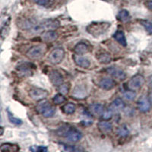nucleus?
Returning <instances> with one entry per match:
<instances>
[{
    "label": "nucleus",
    "instance_id": "20",
    "mask_svg": "<svg viewBox=\"0 0 152 152\" xmlns=\"http://www.w3.org/2000/svg\"><path fill=\"white\" fill-rule=\"evenodd\" d=\"M73 50H74L75 53L78 54V55H85L90 51L91 49L87 43L80 42L75 46Z\"/></svg>",
    "mask_w": 152,
    "mask_h": 152
},
{
    "label": "nucleus",
    "instance_id": "40",
    "mask_svg": "<svg viewBox=\"0 0 152 152\" xmlns=\"http://www.w3.org/2000/svg\"><path fill=\"white\" fill-rule=\"evenodd\" d=\"M149 100H150V101H151V105H152V91H151V93H150V94H149Z\"/></svg>",
    "mask_w": 152,
    "mask_h": 152
},
{
    "label": "nucleus",
    "instance_id": "1",
    "mask_svg": "<svg viewBox=\"0 0 152 152\" xmlns=\"http://www.w3.org/2000/svg\"><path fill=\"white\" fill-rule=\"evenodd\" d=\"M60 26V22L56 19H45L37 24L31 30V34L43 33L46 31H55Z\"/></svg>",
    "mask_w": 152,
    "mask_h": 152
},
{
    "label": "nucleus",
    "instance_id": "14",
    "mask_svg": "<svg viewBox=\"0 0 152 152\" xmlns=\"http://www.w3.org/2000/svg\"><path fill=\"white\" fill-rule=\"evenodd\" d=\"M72 58L75 63L79 67L83 68V69H88V67H90V60L86 57L83 56L82 55H78V54L75 53L73 55Z\"/></svg>",
    "mask_w": 152,
    "mask_h": 152
},
{
    "label": "nucleus",
    "instance_id": "3",
    "mask_svg": "<svg viewBox=\"0 0 152 152\" xmlns=\"http://www.w3.org/2000/svg\"><path fill=\"white\" fill-rule=\"evenodd\" d=\"M36 111L38 113L41 114L43 117L51 118L55 115L56 108L45 99L39 101L36 106Z\"/></svg>",
    "mask_w": 152,
    "mask_h": 152
},
{
    "label": "nucleus",
    "instance_id": "37",
    "mask_svg": "<svg viewBox=\"0 0 152 152\" xmlns=\"http://www.w3.org/2000/svg\"><path fill=\"white\" fill-rule=\"evenodd\" d=\"M81 123L84 126H91V125H92L93 122H92V120H90V119H85V120L81 121Z\"/></svg>",
    "mask_w": 152,
    "mask_h": 152
},
{
    "label": "nucleus",
    "instance_id": "19",
    "mask_svg": "<svg viewBox=\"0 0 152 152\" xmlns=\"http://www.w3.org/2000/svg\"><path fill=\"white\" fill-rule=\"evenodd\" d=\"M99 130L103 134H110L113 131V124L109 120H104L99 122L97 124Z\"/></svg>",
    "mask_w": 152,
    "mask_h": 152
},
{
    "label": "nucleus",
    "instance_id": "12",
    "mask_svg": "<svg viewBox=\"0 0 152 152\" xmlns=\"http://www.w3.org/2000/svg\"><path fill=\"white\" fill-rule=\"evenodd\" d=\"M115 86H116V82H115L114 79H113L112 78H110V77L101 78L98 82L99 88L105 91L112 90L113 88H115Z\"/></svg>",
    "mask_w": 152,
    "mask_h": 152
},
{
    "label": "nucleus",
    "instance_id": "28",
    "mask_svg": "<svg viewBox=\"0 0 152 152\" xmlns=\"http://www.w3.org/2000/svg\"><path fill=\"white\" fill-rule=\"evenodd\" d=\"M137 96V94L135 91L132 90H126L125 91H123V97H124L126 100H129V101H132V100H134L135 99Z\"/></svg>",
    "mask_w": 152,
    "mask_h": 152
},
{
    "label": "nucleus",
    "instance_id": "13",
    "mask_svg": "<svg viewBox=\"0 0 152 152\" xmlns=\"http://www.w3.org/2000/svg\"><path fill=\"white\" fill-rule=\"evenodd\" d=\"M33 64L31 63H24V64H21V66H19L17 68L18 69V74L20 77L22 78H27V77H30L33 75V71H32V68L31 66Z\"/></svg>",
    "mask_w": 152,
    "mask_h": 152
},
{
    "label": "nucleus",
    "instance_id": "26",
    "mask_svg": "<svg viewBox=\"0 0 152 152\" xmlns=\"http://www.w3.org/2000/svg\"><path fill=\"white\" fill-rule=\"evenodd\" d=\"M62 110L66 115H72L75 112L76 107L72 103H68L62 107Z\"/></svg>",
    "mask_w": 152,
    "mask_h": 152
},
{
    "label": "nucleus",
    "instance_id": "15",
    "mask_svg": "<svg viewBox=\"0 0 152 152\" xmlns=\"http://www.w3.org/2000/svg\"><path fill=\"white\" fill-rule=\"evenodd\" d=\"M125 107H126V104L123 99L116 98L111 103L108 109L110 110L113 113H118L123 110H124Z\"/></svg>",
    "mask_w": 152,
    "mask_h": 152
},
{
    "label": "nucleus",
    "instance_id": "39",
    "mask_svg": "<svg viewBox=\"0 0 152 152\" xmlns=\"http://www.w3.org/2000/svg\"><path fill=\"white\" fill-rule=\"evenodd\" d=\"M145 5H146V6L148 7V9H150L151 11H152V0H151V1H148V2L145 3Z\"/></svg>",
    "mask_w": 152,
    "mask_h": 152
},
{
    "label": "nucleus",
    "instance_id": "32",
    "mask_svg": "<svg viewBox=\"0 0 152 152\" xmlns=\"http://www.w3.org/2000/svg\"><path fill=\"white\" fill-rule=\"evenodd\" d=\"M113 115V113L110 110H104V113L101 115V118L104 120H110V119H112Z\"/></svg>",
    "mask_w": 152,
    "mask_h": 152
},
{
    "label": "nucleus",
    "instance_id": "7",
    "mask_svg": "<svg viewBox=\"0 0 152 152\" xmlns=\"http://www.w3.org/2000/svg\"><path fill=\"white\" fill-rule=\"evenodd\" d=\"M28 95L33 100L35 101H40L45 100L49 96V92L45 89L40 88H34L29 91Z\"/></svg>",
    "mask_w": 152,
    "mask_h": 152
},
{
    "label": "nucleus",
    "instance_id": "23",
    "mask_svg": "<svg viewBox=\"0 0 152 152\" xmlns=\"http://www.w3.org/2000/svg\"><path fill=\"white\" fill-rule=\"evenodd\" d=\"M97 59L99 62L102 63V64H108L112 60V57L109 53L101 52L97 54Z\"/></svg>",
    "mask_w": 152,
    "mask_h": 152
},
{
    "label": "nucleus",
    "instance_id": "30",
    "mask_svg": "<svg viewBox=\"0 0 152 152\" xmlns=\"http://www.w3.org/2000/svg\"><path fill=\"white\" fill-rule=\"evenodd\" d=\"M66 101V97H65L64 94H62L59 93L56 94L53 98V102L56 105H59V104H62Z\"/></svg>",
    "mask_w": 152,
    "mask_h": 152
},
{
    "label": "nucleus",
    "instance_id": "29",
    "mask_svg": "<svg viewBox=\"0 0 152 152\" xmlns=\"http://www.w3.org/2000/svg\"><path fill=\"white\" fill-rule=\"evenodd\" d=\"M7 115L8 118H9V120L12 124L15 125V126H21V125H22V120L21 119H18V118L15 117L9 110H7Z\"/></svg>",
    "mask_w": 152,
    "mask_h": 152
},
{
    "label": "nucleus",
    "instance_id": "35",
    "mask_svg": "<svg viewBox=\"0 0 152 152\" xmlns=\"http://www.w3.org/2000/svg\"><path fill=\"white\" fill-rule=\"evenodd\" d=\"M65 150L69 151H81L80 148H77L75 147H72L71 145H63Z\"/></svg>",
    "mask_w": 152,
    "mask_h": 152
},
{
    "label": "nucleus",
    "instance_id": "21",
    "mask_svg": "<svg viewBox=\"0 0 152 152\" xmlns=\"http://www.w3.org/2000/svg\"><path fill=\"white\" fill-rule=\"evenodd\" d=\"M88 110L93 116H101L104 111V107L101 104H92L89 106Z\"/></svg>",
    "mask_w": 152,
    "mask_h": 152
},
{
    "label": "nucleus",
    "instance_id": "9",
    "mask_svg": "<svg viewBox=\"0 0 152 152\" xmlns=\"http://www.w3.org/2000/svg\"><path fill=\"white\" fill-rule=\"evenodd\" d=\"M82 133L79 130L76 129L74 127H70L64 138H66L69 142H78L82 138Z\"/></svg>",
    "mask_w": 152,
    "mask_h": 152
},
{
    "label": "nucleus",
    "instance_id": "27",
    "mask_svg": "<svg viewBox=\"0 0 152 152\" xmlns=\"http://www.w3.org/2000/svg\"><path fill=\"white\" fill-rule=\"evenodd\" d=\"M117 135L120 138H126L129 135V130L126 125H122L117 129Z\"/></svg>",
    "mask_w": 152,
    "mask_h": 152
},
{
    "label": "nucleus",
    "instance_id": "16",
    "mask_svg": "<svg viewBox=\"0 0 152 152\" xmlns=\"http://www.w3.org/2000/svg\"><path fill=\"white\" fill-rule=\"evenodd\" d=\"M87 95H88V91L86 86L83 85H78L75 87L72 91V96L75 98L84 99L87 97Z\"/></svg>",
    "mask_w": 152,
    "mask_h": 152
},
{
    "label": "nucleus",
    "instance_id": "6",
    "mask_svg": "<svg viewBox=\"0 0 152 152\" xmlns=\"http://www.w3.org/2000/svg\"><path fill=\"white\" fill-rule=\"evenodd\" d=\"M65 50L64 49L58 47L53 50L49 54L48 61L53 65H58L62 62L65 57Z\"/></svg>",
    "mask_w": 152,
    "mask_h": 152
},
{
    "label": "nucleus",
    "instance_id": "5",
    "mask_svg": "<svg viewBox=\"0 0 152 152\" xmlns=\"http://www.w3.org/2000/svg\"><path fill=\"white\" fill-rule=\"evenodd\" d=\"M145 83V78L142 75L137 74L132 77L127 83L129 89L132 91H138L143 87Z\"/></svg>",
    "mask_w": 152,
    "mask_h": 152
},
{
    "label": "nucleus",
    "instance_id": "2",
    "mask_svg": "<svg viewBox=\"0 0 152 152\" xmlns=\"http://www.w3.org/2000/svg\"><path fill=\"white\" fill-rule=\"evenodd\" d=\"M111 24L109 22H93L86 28L87 31L95 37H98L104 34L110 28Z\"/></svg>",
    "mask_w": 152,
    "mask_h": 152
},
{
    "label": "nucleus",
    "instance_id": "31",
    "mask_svg": "<svg viewBox=\"0 0 152 152\" xmlns=\"http://www.w3.org/2000/svg\"><path fill=\"white\" fill-rule=\"evenodd\" d=\"M141 24L145 28L148 34H152V22L148 20H141Z\"/></svg>",
    "mask_w": 152,
    "mask_h": 152
},
{
    "label": "nucleus",
    "instance_id": "8",
    "mask_svg": "<svg viewBox=\"0 0 152 152\" xmlns=\"http://www.w3.org/2000/svg\"><path fill=\"white\" fill-rule=\"evenodd\" d=\"M49 79L52 85L55 87H59L64 83V78L62 75L57 70H52L49 73Z\"/></svg>",
    "mask_w": 152,
    "mask_h": 152
},
{
    "label": "nucleus",
    "instance_id": "22",
    "mask_svg": "<svg viewBox=\"0 0 152 152\" xmlns=\"http://www.w3.org/2000/svg\"><path fill=\"white\" fill-rule=\"evenodd\" d=\"M113 37L118 43H119L120 45L123 47H126L127 46V41H126V38L125 36V34L123 31L121 30H118L113 35Z\"/></svg>",
    "mask_w": 152,
    "mask_h": 152
},
{
    "label": "nucleus",
    "instance_id": "25",
    "mask_svg": "<svg viewBox=\"0 0 152 152\" xmlns=\"http://www.w3.org/2000/svg\"><path fill=\"white\" fill-rule=\"evenodd\" d=\"M19 146L12 143H4L1 145L0 150L2 151H19Z\"/></svg>",
    "mask_w": 152,
    "mask_h": 152
},
{
    "label": "nucleus",
    "instance_id": "36",
    "mask_svg": "<svg viewBox=\"0 0 152 152\" xmlns=\"http://www.w3.org/2000/svg\"><path fill=\"white\" fill-rule=\"evenodd\" d=\"M31 1L40 5H45L50 2V0H31Z\"/></svg>",
    "mask_w": 152,
    "mask_h": 152
},
{
    "label": "nucleus",
    "instance_id": "18",
    "mask_svg": "<svg viewBox=\"0 0 152 152\" xmlns=\"http://www.w3.org/2000/svg\"><path fill=\"white\" fill-rule=\"evenodd\" d=\"M59 35L55 31H46L41 34V40L44 43H52L58 39Z\"/></svg>",
    "mask_w": 152,
    "mask_h": 152
},
{
    "label": "nucleus",
    "instance_id": "41",
    "mask_svg": "<svg viewBox=\"0 0 152 152\" xmlns=\"http://www.w3.org/2000/svg\"><path fill=\"white\" fill-rule=\"evenodd\" d=\"M1 135H3V133H4V129L2 126H1Z\"/></svg>",
    "mask_w": 152,
    "mask_h": 152
},
{
    "label": "nucleus",
    "instance_id": "10",
    "mask_svg": "<svg viewBox=\"0 0 152 152\" xmlns=\"http://www.w3.org/2000/svg\"><path fill=\"white\" fill-rule=\"evenodd\" d=\"M107 72L114 79L123 81L126 78V74L123 69L116 67H110L107 69Z\"/></svg>",
    "mask_w": 152,
    "mask_h": 152
},
{
    "label": "nucleus",
    "instance_id": "11",
    "mask_svg": "<svg viewBox=\"0 0 152 152\" xmlns=\"http://www.w3.org/2000/svg\"><path fill=\"white\" fill-rule=\"evenodd\" d=\"M151 104L150 100L145 96L141 97L137 102V107L141 113L148 112L151 110Z\"/></svg>",
    "mask_w": 152,
    "mask_h": 152
},
{
    "label": "nucleus",
    "instance_id": "38",
    "mask_svg": "<svg viewBox=\"0 0 152 152\" xmlns=\"http://www.w3.org/2000/svg\"><path fill=\"white\" fill-rule=\"evenodd\" d=\"M147 84H148V86L149 88H152V75H151L150 77L148 78Z\"/></svg>",
    "mask_w": 152,
    "mask_h": 152
},
{
    "label": "nucleus",
    "instance_id": "4",
    "mask_svg": "<svg viewBox=\"0 0 152 152\" xmlns=\"http://www.w3.org/2000/svg\"><path fill=\"white\" fill-rule=\"evenodd\" d=\"M47 52V47L45 45L43 44H38V45H34L31 47L29 50L27 51L26 56L29 58L30 59H40L41 57L45 55Z\"/></svg>",
    "mask_w": 152,
    "mask_h": 152
},
{
    "label": "nucleus",
    "instance_id": "24",
    "mask_svg": "<svg viewBox=\"0 0 152 152\" xmlns=\"http://www.w3.org/2000/svg\"><path fill=\"white\" fill-rule=\"evenodd\" d=\"M117 18L119 21L125 23L129 21L130 18H131V16H130L129 12L128 11L126 10V9H122L118 13Z\"/></svg>",
    "mask_w": 152,
    "mask_h": 152
},
{
    "label": "nucleus",
    "instance_id": "17",
    "mask_svg": "<svg viewBox=\"0 0 152 152\" xmlns=\"http://www.w3.org/2000/svg\"><path fill=\"white\" fill-rule=\"evenodd\" d=\"M37 24V22L33 18H23L18 21V26L23 30L31 31Z\"/></svg>",
    "mask_w": 152,
    "mask_h": 152
},
{
    "label": "nucleus",
    "instance_id": "33",
    "mask_svg": "<svg viewBox=\"0 0 152 152\" xmlns=\"http://www.w3.org/2000/svg\"><path fill=\"white\" fill-rule=\"evenodd\" d=\"M58 88H59V91L61 94H66L69 93L70 86H69V84L63 83L62 85L58 87Z\"/></svg>",
    "mask_w": 152,
    "mask_h": 152
},
{
    "label": "nucleus",
    "instance_id": "34",
    "mask_svg": "<svg viewBox=\"0 0 152 152\" xmlns=\"http://www.w3.org/2000/svg\"><path fill=\"white\" fill-rule=\"evenodd\" d=\"M29 150L32 151L34 152H46L48 151V149L46 146H32V147H30Z\"/></svg>",
    "mask_w": 152,
    "mask_h": 152
}]
</instances>
